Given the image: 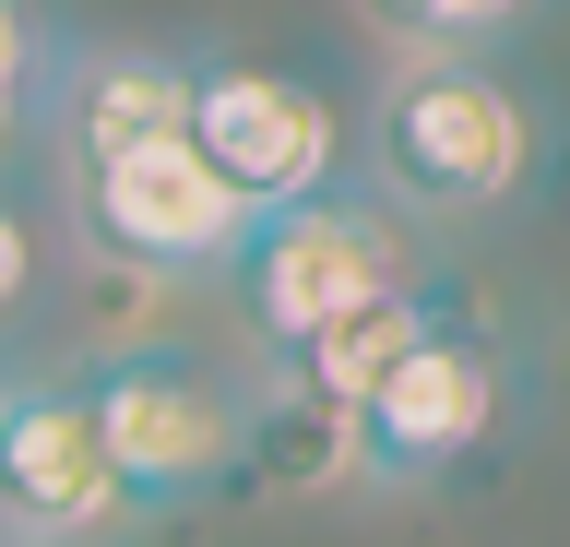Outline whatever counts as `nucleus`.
Here are the masks:
<instances>
[{
  "instance_id": "f257e3e1",
  "label": "nucleus",
  "mask_w": 570,
  "mask_h": 547,
  "mask_svg": "<svg viewBox=\"0 0 570 547\" xmlns=\"http://www.w3.org/2000/svg\"><path fill=\"white\" fill-rule=\"evenodd\" d=\"M368 155H381V191L416 203V215H511L534 191L547 119L488 48H428V60H404L381 84Z\"/></svg>"
},
{
  "instance_id": "f03ea898",
  "label": "nucleus",
  "mask_w": 570,
  "mask_h": 547,
  "mask_svg": "<svg viewBox=\"0 0 570 547\" xmlns=\"http://www.w3.org/2000/svg\"><path fill=\"white\" fill-rule=\"evenodd\" d=\"M226 286H238L249 333L274 345V358H297L321 322H345L356 297L381 286H416V238H404V215H392L381 191H309V203H262V215L238 226V251H226Z\"/></svg>"
},
{
  "instance_id": "7ed1b4c3",
  "label": "nucleus",
  "mask_w": 570,
  "mask_h": 547,
  "mask_svg": "<svg viewBox=\"0 0 570 547\" xmlns=\"http://www.w3.org/2000/svg\"><path fill=\"white\" fill-rule=\"evenodd\" d=\"M83 404H96L107 452H119L131 511H178V500L238 488V417L249 404L203 358H178V345H107L83 369Z\"/></svg>"
},
{
  "instance_id": "20e7f679",
  "label": "nucleus",
  "mask_w": 570,
  "mask_h": 547,
  "mask_svg": "<svg viewBox=\"0 0 570 547\" xmlns=\"http://www.w3.org/2000/svg\"><path fill=\"white\" fill-rule=\"evenodd\" d=\"M499 417H511V345H499L488 322L440 310V322L381 369V393L356 404V476L428 488V476L475 465V452L499 440Z\"/></svg>"
},
{
  "instance_id": "39448f33",
  "label": "nucleus",
  "mask_w": 570,
  "mask_h": 547,
  "mask_svg": "<svg viewBox=\"0 0 570 547\" xmlns=\"http://www.w3.org/2000/svg\"><path fill=\"white\" fill-rule=\"evenodd\" d=\"M71 167V215L107 262L131 274H226L249 203L214 179V155L190 131H155V144H107V155H60Z\"/></svg>"
},
{
  "instance_id": "423d86ee",
  "label": "nucleus",
  "mask_w": 570,
  "mask_h": 547,
  "mask_svg": "<svg viewBox=\"0 0 570 547\" xmlns=\"http://www.w3.org/2000/svg\"><path fill=\"white\" fill-rule=\"evenodd\" d=\"M190 144L214 155V179L238 191L249 215L262 203H309V191L345 179V119L309 72H274V60H190Z\"/></svg>"
},
{
  "instance_id": "0eeeda50",
  "label": "nucleus",
  "mask_w": 570,
  "mask_h": 547,
  "mask_svg": "<svg viewBox=\"0 0 570 547\" xmlns=\"http://www.w3.org/2000/svg\"><path fill=\"white\" fill-rule=\"evenodd\" d=\"M131 511L83 381H12L0 393V536L12 547H96Z\"/></svg>"
},
{
  "instance_id": "6e6552de",
  "label": "nucleus",
  "mask_w": 570,
  "mask_h": 547,
  "mask_svg": "<svg viewBox=\"0 0 570 547\" xmlns=\"http://www.w3.org/2000/svg\"><path fill=\"white\" fill-rule=\"evenodd\" d=\"M155 131H190V60H167V48H83L60 72V155L155 144Z\"/></svg>"
},
{
  "instance_id": "1a4fd4ad",
  "label": "nucleus",
  "mask_w": 570,
  "mask_h": 547,
  "mask_svg": "<svg viewBox=\"0 0 570 547\" xmlns=\"http://www.w3.org/2000/svg\"><path fill=\"white\" fill-rule=\"evenodd\" d=\"M356 476V417L345 404H321L297 369H285V393H262L238 417V500H321V488H345Z\"/></svg>"
},
{
  "instance_id": "9d476101",
  "label": "nucleus",
  "mask_w": 570,
  "mask_h": 547,
  "mask_svg": "<svg viewBox=\"0 0 570 547\" xmlns=\"http://www.w3.org/2000/svg\"><path fill=\"white\" fill-rule=\"evenodd\" d=\"M428 322H440V297H428V286H381V297H356L345 322H321V333H309V345H297L285 369H297V381H309L321 404H345V417H356V404L381 393V369L404 358V345H416Z\"/></svg>"
},
{
  "instance_id": "9b49d317",
  "label": "nucleus",
  "mask_w": 570,
  "mask_h": 547,
  "mask_svg": "<svg viewBox=\"0 0 570 547\" xmlns=\"http://www.w3.org/2000/svg\"><path fill=\"white\" fill-rule=\"evenodd\" d=\"M356 12H368L404 60H428V48H499L511 25H534V0H356Z\"/></svg>"
},
{
  "instance_id": "f8f14e48",
  "label": "nucleus",
  "mask_w": 570,
  "mask_h": 547,
  "mask_svg": "<svg viewBox=\"0 0 570 547\" xmlns=\"http://www.w3.org/2000/svg\"><path fill=\"white\" fill-rule=\"evenodd\" d=\"M48 72H60V25H48V0H0V144L36 119Z\"/></svg>"
},
{
  "instance_id": "ddd939ff",
  "label": "nucleus",
  "mask_w": 570,
  "mask_h": 547,
  "mask_svg": "<svg viewBox=\"0 0 570 547\" xmlns=\"http://www.w3.org/2000/svg\"><path fill=\"white\" fill-rule=\"evenodd\" d=\"M24 274H36V251H24V215H12V203H0V310H12V297H24Z\"/></svg>"
},
{
  "instance_id": "4468645a",
  "label": "nucleus",
  "mask_w": 570,
  "mask_h": 547,
  "mask_svg": "<svg viewBox=\"0 0 570 547\" xmlns=\"http://www.w3.org/2000/svg\"><path fill=\"white\" fill-rule=\"evenodd\" d=\"M0 393H12V381H0Z\"/></svg>"
}]
</instances>
